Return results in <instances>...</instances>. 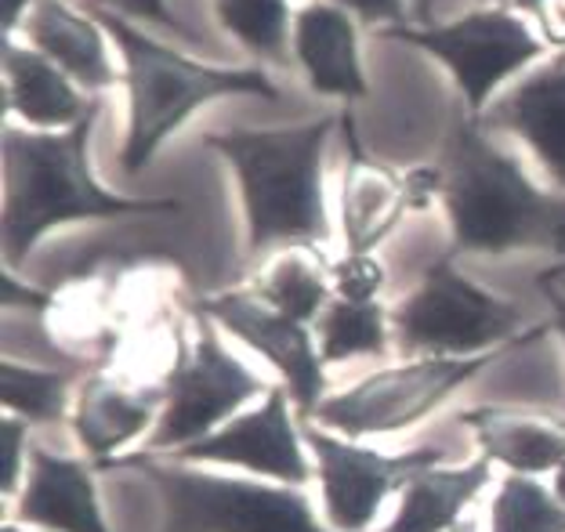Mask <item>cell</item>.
Segmentation results:
<instances>
[{"label":"cell","mask_w":565,"mask_h":532,"mask_svg":"<svg viewBox=\"0 0 565 532\" xmlns=\"http://www.w3.org/2000/svg\"><path fill=\"white\" fill-rule=\"evenodd\" d=\"M25 424L22 417L4 421V492L11 497L19 486V478L25 475Z\"/></svg>","instance_id":"4dcf8cb0"},{"label":"cell","mask_w":565,"mask_h":532,"mask_svg":"<svg viewBox=\"0 0 565 532\" xmlns=\"http://www.w3.org/2000/svg\"><path fill=\"white\" fill-rule=\"evenodd\" d=\"M92 8H109V11H120V15H135V19H146L160 30H171L178 33L182 41H196V33L167 8V0H92Z\"/></svg>","instance_id":"83f0119b"},{"label":"cell","mask_w":565,"mask_h":532,"mask_svg":"<svg viewBox=\"0 0 565 532\" xmlns=\"http://www.w3.org/2000/svg\"><path fill=\"white\" fill-rule=\"evenodd\" d=\"M490 486V460H471L465 467H428L403 489L399 514L381 532H449L460 525L468 503Z\"/></svg>","instance_id":"44dd1931"},{"label":"cell","mask_w":565,"mask_h":532,"mask_svg":"<svg viewBox=\"0 0 565 532\" xmlns=\"http://www.w3.org/2000/svg\"><path fill=\"white\" fill-rule=\"evenodd\" d=\"M171 460L233 464V467H243V471L268 475L287 486H305L308 478H312L305 449H301V435L287 409V387H273L258 409L222 424L207 438H200V443L182 446L178 453H171Z\"/></svg>","instance_id":"4fadbf2b"},{"label":"cell","mask_w":565,"mask_h":532,"mask_svg":"<svg viewBox=\"0 0 565 532\" xmlns=\"http://www.w3.org/2000/svg\"><path fill=\"white\" fill-rule=\"evenodd\" d=\"M22 33L92 95L124 84V73L113 70L106 25L84 11H73L66 0H36L22 19Z\"/></svg>","instance_id":"ac0fdd59"},{"label":"cell","mask_w":565,"mask_h":532,"mask_svg":"<svg viewBox=\"0 0 565 532\" xmlns=\"http://www.w3.org/2000/svg\"><path fill=\"white\" fill-rule=\"evenodd\" d=\"M163 413L141 457H171L182 446L200 443L217 432L243 402L268 395V387L247 362L236 359L217 341L211 319L200 316L192 341L178 352L171 373L163 381Z\"/></svg>","instance_id":"ba28073f"},{"label":"cell","mask_w":565,"mask_h":532,"mask_svg":"<svg viewBox=\"0 0 565 532\" xmlns=\"http://www.w3.org/2000/svg\"><path fill=\"white\" fill-rule=\"evenodd\" d=\"M381 36L417 47L439 62L454 76L465 109L475 120H482V113L490 109V98L500 84L511 81L547 51V44L515 8H475L454 22L431 25L406 22L395 25V30H384Z\"/></svg>","instance_id":"52a82bcc"},{"label":"cell","mask_w":565,"mask_h":532,"mask_svg":"<svg viewBox=\"0 0 565 532\" xmlns=\"http://www.w3.org/2000/svg\"><path fill=\"white\" fill-rule=\"evenodd\" d=\"M316 322L323 362L384 355L392 344V311L381 301H344V297H333Z\"/></svg>","instance_id":"603a6c76"},{"label":"cell","mask_w":565,"mask_h":532,"mask_svg":"<svg viewBox=\"0 0 565 532\" xmlns=\"http://www.w3.org/2000/svg\"><path fill=\"white\" fill-rule=\"evenodd\" d=\"M515 11H525L547 47L565 51V0H515Z\"/></svg>","instance_id":"f546056e"},{"label":"cell","mask_w":565,"mask_h":532,"mask_svg":"<svg viewBox=\"0 0 565 532\" xmlns=\"http://www.w3.org/2000/svg\"><path fill=\"white\" fill-rule=\"evenodd\" d=\"M120 467H135L163 500L160 532H333L316 518L305 492L247 478L189 471L178 460L131 453Z\"/></svg>","instance_id":"5b68a950"},{"label":"cell","mask_w":565,"mask_h":532,"mask_svg":"<svg viewBox=\"0 0 565 532\" xmlns=\"http://www.w3.org/2000/svg\"><path fill=\"white\" fill-rule=\"evenodd\" d=\"M482 127L515 135L565 192V51L482 113Z\"/></svg>","instance_id":"9a60e30c"},{"label":"cell","mask_w":565,"mask_h":532,"mask_svg":"<svg viewBox=\"0 0 565 532\" xmlns=\"http://www.w3.org/2000/svg\"><path fill=\"white\" fill-rule=\"evenodd\" d=\"M73 76L33 44L4 36V113L19 116L30 131H66L98 106Z\"/></svg>","instance_id":"2e32d148"},{"label":"cell","mask_w":565,"mask_h":532,"mask_svg":"<svg viewBox=\"0 0 565 532\" xmlns=\"http://www.w3.org/2000/svg\"><path fill=\"white\" fill-rule=\"evenodd\" d=\"M443 189L457 254L547 251L565 257V196L533 185L515 156L500 152L475 116H457L443 146Z\"/></svg>","instance_id":"7a4b0ae2"},{"label":"cell","mask_w":565,"mask_h":532,"mask_svg":"<svg viewBox=\"0 0 565 532\" xmlns=\"http://www.w3.org/2000/svg\"><path fill=\"white\" fill-rule=\"evenodd\" d=\"M290 51L316 95L341 98L344 106L370 95L363 55H359V30L344 8L312 0L294 11Z\"/></svg>","instance_id":"5bb4252c"},{"label":"cell","mask_w":565,"mask_h":532,"mask_svg":"<svg viewBox=\"0 0 565 532\" xmlns=\"http://www.w3.org/2000/svg\"><path fill=\"white\" fill-rule=\"evenodd\" d=\"M109 41L124 58L127 87V135L120 146L124 174H141L203 106L217 98H262L279 102V87L262 66H207L141 33L120 11L95 8Z\"/></svg>","instance_id":"277c9868"},{"label":"cell","mask_w":565,"mask_h":532,"mask_svg":"<svg viewBox=\"0 0 565 532\" xmlns=\"http://www.w3.org/2000/svg\"><path fill=\"white\" fill-rule=\"evenodd\" d=\"M214 15L228 36H236L239 47H247L258 62L287 66L294 11L287 0H214Z\"/></svg>","instance_id":"cb8c5ba5"},{"label":"cell","mask_w":565,"mask_h":532,"mask_svg":"<svg viewBox=\"0 0 565 532\" xmlns=\"http://www.w3.org/2000/svg\"><path fill=\"white\" fill-rule=\"evenodd\" d=\"M482 446L486 460L511 475H544L565 464V421L519 406H479L457 417Z\"/></svg>","instance_id":"d6986e66"},{"label":"cell","mask_w":565,"mask_h":532,"mask_svg":"<svg viewBox=\"0 0 565 532\" xmlns=\"http://www.w3.org/2000/svg\"><path fill=\"white\" fill-rule=\"evenodd\" d=\"M493 359L497 352L471 355V359L424 355L414 362H403V366L377 370L359 381L355 387H349V392L327 395L319 402L312 421L333 427V432H341L349 438L406 432V427L431 417L460 384L490 366Z\"/></svg>","instance_id":"9c48e42d"},{"label":"cell","mask_w":565,"mask_h":532,"mask_svg":"<svg viewBox=\"0 0 565 532\" xmlns=\"http://www.w3.org/2000/svg\"><path fill=\"white\" fill-rule=\"evenodd\" d=\"M55 305V294H36V290H25L19 287L15 272H4V308H25V311H47Z\"/></svg>","instance_id":"1f68e13d"},{"label":"cell","mask_w":565,"mask_h":532,"mask_svg":"<svg viewBox=\"0 0 565 532\" xmlns=\"http://www.w3.org/2000/svg\"><path fill=\"white\" fill-rule=\"evenodd\" d=\"M102 102L66 131H30L4 127V262L15 272L51 228L73 222H106L135 214H174L182 203L163 196H117L102 189L87 146H92Z\"/></svg>","instance_id":"3957f363"},{"label":"cell","mask_w":565,"mask_h":532,"mask_svg":"<svg viewBox=\"0 0 565 532\" xmlns=\"http://www.w3.org/2000/svg\"><path fill=\"white\" fill-rule=\"evenodd\" d=\"M36 4V0H4V36L15 33V25L30 15V8Z\"/></svg>","instance_id":"836d02e7"},{"label":"cell","mask_w":565,"mask_h":532,"mask_svg":"<svg viewBox=\"0 0 565 532\" xmlns=\"http://www.w3.org/2000/svg\"><path fill=\"white\" fill-rule=\"evenodd\" d=\"M157 406H163L160 387L131 392L109 373H92L76 395L73 432L95 460H113V453L141 438V432L157 417Z\"/></svg>","instance_id":"ffe728a7"},{"label":"cell","mask_w":565,"mask_h":532,"mask_svg":"<svg viewBox=\"0 0 565 532\" xmlns=\"http://www.w3.org/2000/svg\"><path fill=\"white\" fill-rule=\"evenodd\" d=\"M4 532H22V529H15V525H4Z\"/></svg>","instance_id":"f35d334b"},{"label":"cell","mask_w":565,"mask_h":532,"mask_svg":"<svg viewBox=\"0 0 565 532\" xmlns=\"http://www.w3.org/2000/svg\"><path fill=\"white\" fill-rule=\"evenodd\" d=\"M439 0H414V25H431Z\"/></svg>","instance_id":"e575fe53"},{"label":"cell","mask_w":565,"mask_h":532,"mask_svg":"<svg viewBox=\"0 0 565 532\" xmlns=\"http://www.w3.org/2000/svg\"><path fill=\"white\" fill-rule=\"evenodd\" d=\"M482 8H508V4H515V0H479Z\"/></svg>","instance_id":"8d00e7d4"},{"label":"cell","mask_w":565,"mask_h":532,"mask_svg":"<svg viewBox=\"0 0 565 532\" xmlns=\"http://www.w3.org/2000/svg\"><path fill=\"white\" fill-rule=\"evenodd\" d=\"M341 127V113L298 127H228L200 141L233 167L243 217H247V262L268 251L330 243L323 196V152Z\"/></svg>","instance_id":"6da1fadb"},{"label":"cell","mask_w":565,"mask_h":532,"mask_svg":"<svg viewBox=\"0 0 565 532\" xmlns=\"http://www.w3.org/2000/svg\"><path fill=\"white\" fill-rule=\"evenodd\" d=\"M19 518L47 532H109L98 508L92 467L58 457L44 446L30 449V475L19 500Z\"/></svg>","instance_id":"e0dca14e"},{"label":"cell","mask_w":565,"mask_h":532,"mask_svg":"<svg viewBox=\"0 0 565 532\" xmlns=\"http://www.w3.org/2000/svg\"><path fill=\"white\" fill-rule=\"evenodd\" d=\"M522 308L486 294L454 268V257H443L420 276L406 301L392 308V337L403 352L471 359L490 355L500 344H530L547 327L522 333Z\"/></svg>","instance_id":"8992f818"},{"label":"cell","mask_w":565,"mask_h":532,"mask_svg":"<svg viewBox=\"0 0 565 532\" xmlns=\"http://www.w3.org/2000/svg\"><path fill=\"white\" fill-rule=\"evenodd\" d=\"M327 4L344 8L349 15L363 19L370 30H395L406 25V0H327Z\"/></svg>","instance_id":"f1b7e54d"},{"label":"cell","mask_w":565,"mask_h":532,"mask_svg":"<svg viewBox=\"0 0 565 532\" xmlns=\"http://www.w3.org/2000/svg\"><path fill=\"white\" fill-rule=\"evenodd\" d=\"M344 160L341 174V232L349 254H374L377 246L403 225V217L424 211L443 189V171L435 167H414V171H395V167L374 160L355 135V120L349 106L341 113Z\"/></svg>","instance_id":"8fae6325"},{"label":"cell","mask_w":565,"mask_h":532,"mask_svg":"<svg viewBox=\"0 0 565 532\" xmlns=\"http://www.w3.org/2000/svg\"><path fill=\"white\" fill-rule=\"evenodd\" d=\"M254 294L273 308L287 311L298 322H316L333 301L330 265H323V251L316 246H290L254 279Z\"/></svg>","instance_id":"7402d4cb"},{"label":"cell","mask_w":565,"mask_h":532,"mask_svg":"<svg viewBox=\"0 0 565 532\" xmlns=\"http://www.w3.org/2000/svg\"><path fill=\"white\" fill-rule=\"evenodd\" d=\"M330 287L333 297H344V301H381L384 265L374 254H344L341 262L330 265Z\"/></svg>","instance_id":"4316f807"},{"label":"cell","mask_w":565,"mask_h":532,"mask_svg":"<svg viewBox=\"0 0 565 532\" xmlns=\"http://www.w3.org/2000/svg\"><path fill=\"white\" fill-rule=\"evenodd\" d=\"M490 532H565V503L533 475H504L490 503Z\"/></svg>","instance_id":"d4e9b609"},{"label":"cell","mask_w":565,"mask_h":532,"mask_svg":"<svg viewBox=\"0 0 565 532\" xmlns=\"http://www.w3.org/2000/svg\"><path fill=\"white\" fill-rule=\"evenodd\" d=\"M449 532H479V529H475L471 522H460V525H454V529H449Z\"/></svg>","instance_id":"74e56055"},{"label":"cell","mask_w":565,"mask_h":532,"mask_svg":"<svg viewBox=\"0 0 565 532\" xmlns=\"http://www.w3.org/2000/svg\"><path fill=\"white\" fill-rule=\"evenodd\" d=\"M0 395H4V406L22 417L25 424H62L66 421V406H70V377L55 370H33V366H19V362L4 359L0 366Z\"/></svg>","instance_id":"484cf974"},{"label":"cell","mask_w":565,"mask_h":532,"mask_svg":"<svg viewBox=\"0 0 565 532\" xmlns=\"http://www.w3.org/2000/svg\"><path fill=\"white\" fill-rule=\"evenodd\" d=\"M200 316H207L217 327H225L243 344L265 355L287 381V395L305 421L316 417L319 402L327 398V362L319 355V344L312 341L305 322L290 319L287 311L262 301L258 294L225 290L211 294L196 305Z\"/></svg>","instance_id":"7c38bea8"},{"label":"cell","mask_w":565,"mask_h":532,"mask_svg":"<svg viewBox=\"0 0 565 532\" xmlns=\"http://www.w3.org/2000/svg\"><path fill=\"white\" fill-rule=\"evenodd\" d=\"M305 443L316 453V478L333 532H366L392 492H403L420 471L446 457L439 446H417L388 457V453L341 443L312 421L305 427Z\"/></svg>","instance_id":"30bf717a"},{"label":"cell","mask_w":565,"mask_h":532,"mask_svg":"<svg viewBox=\"0 0 565 532\" xmlns=\"http://www.w3.org/2000/svg\"><path fill=\"white\" fill-rule=\"evenodd\" d=\"M551 492H555V497L565 503V464H562L558 471H555V489H551Z\"/></svg>","instance_id":"d590c367"},{"label":"cell","mask_w":565,"mask_h":532,"mask_svg":"<svg viewBox=\"0 0 565 532\" xmlns=\"http://www.w3.org/2000/svg\"><path fill=\"white\" fill-rule=\"evenodd\" d=\"M541 290H544V297L551 301V311H555V330L565 337V297L555 290V283H551V272H547V276H541Z\"/></svg>","instance_id":"d6a6232c"}]
</instances>
